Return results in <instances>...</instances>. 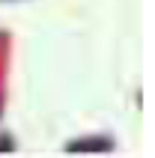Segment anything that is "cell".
Returning <instances> with one entry per match:
<instances>
[]
</instances>
